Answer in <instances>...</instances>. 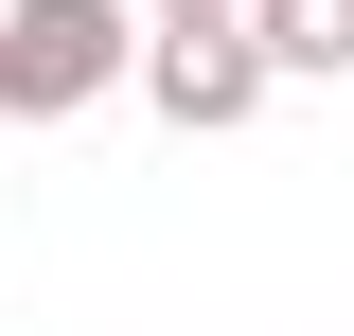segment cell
<instances>
[{
    "mask_svg": "<svg viewBox=\"0 0 354 336\" xmlns=\"http://www.w3.org/2000/svg\"><path fill=\"white\" fill-rule=\"evenodd\" d=\"M142 53V0H0V124H71Z\"/></svg>",
    "mask_w": 354,
    "mask_h": 336,
    "instance_id": "obj_1",
    "label": "cell"
},
{
    "mask_svg": "<svg viewBox=\"0 0 354 336\" xmlns=\"http://www.w3.org/2000/svg\"><path fill=\"white\" fill-rule=\"evenodd\" d=\"M248 53L266 71H354V0H248Z\"/></svg>",
    "mask_w": 354,
    "mask_h": 336,
    "instance_id": "obj_3",
    "label": "cell"
},
{
    "mask_svg": "<svg viewBox=\"0 0 354 336\" xmlns=\"http://www.w3.org/2000/svg\"><path fill=\"white\" fill-rule=\"evenodd\" d=\"M142 18H248V0H142Z\"/></svg>",
    "mask_w": 354,
    "mask_h": 336,
    "instance_id": "obj_4",
    "label": "cell"
},
{
    "mask_svg": "<svg viewBox=\"0 0 354 336\" xmlns=\"http://www.w3.org/2000/svg\"><path fill=\"white\" fill-rule=\"evenodd\" d=\"M124 88H142V106H160L177 142H230V124H248V106H266V88H283V71H266V53H248V18H160V36L124 53Z\"/></svg>",
    "mask_w": 354,
    "mask_h": 336,
    "instance_id": "obj_2",
    "label": "cell"
}]
</instances>
